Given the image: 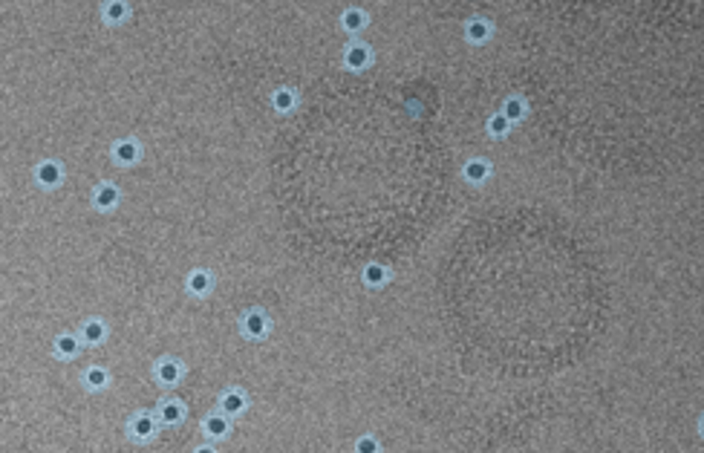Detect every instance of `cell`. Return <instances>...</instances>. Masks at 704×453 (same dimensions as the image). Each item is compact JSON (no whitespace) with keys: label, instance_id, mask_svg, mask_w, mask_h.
<instances>
[{"label":"cell","instance_id":"6da1fadb","mask_svg":"<svg viewBox=\"0 0 704 453\" xmlns=\"http://www.w3.org/2000/svg\"><path fill=\"white\" fill-rule=\"evenodd\" d=\"M162 431H165V427H162V421H159V416H156L153 407L151 410H136L125 421V436L133 445H153Z\"/></svg>","mask_w":704,"mask_h":453},{"label":"cell","instance_id":"7a4b0ae2","mask_svg":"<svg viewBox=\"0 0 704 453\" xmlns=\"http://www.w3.org/2000/svg\"><path fill=\"white\" fill-rule=\"evenodd\" d=\"M151 378H153V384L159 390L171 393L188 378V364L179 361L177 355H159V358L151 364Z\"/></svg>","mask_w":704,"mask_h":453},{"label":"cell","instance_id":"3957f363","mask_svg":"<svg viewBox=\"0 0 704 453\" xmlns=\"http://www.w3.org/2000/svg\"><path fill=\"white\" fill-rule=\"evenodd\" d=\"M237 329H240V335L246 338V341L260 344V341H265V338L272 335V318H269V312H265V309L249 306L246 312L237 318Z\"/></svg>","mask_w":704,"mask_h":453},{"label":"cell","instance_id":"277c9868","mask_svg":"<svg viewBox=\"0 0 704 453\" xmlns=\"http://www.w3.org/2000/svg\"><path fill=\"white\" fill-rule=\"evenodd\" d=\"M110 159H113L116 168L127 171V168H136V165H142L144 148H142V141H139L136 136H121V139H116L113 145H110Z\"/></svg>","mask_w":704,"mask_h":453},{"label":"cell","instance_id":"5b68a950","mask_svg":"<svg viewBox=\"0 0 704 453\" xmlns=\"http://www.w3.org/2000/svg\"><path fill=\"white\" fill-rule=\"evenodd\" d=\"M182 289H185V295H188V298H193V300H205V298H211V295H214V289H216V272H214V269H208V266H197V269H191V272L185 274V280H182Z\"/></svg>","mask_w":704,"mask_h":453},{"label":"cell","instance_id":"8992f818","mask_svg":"<svg viewBox=\"0 0 704 453\" xmlns=\"http://www.w3.org/2000/svg\"><path fill=\"white\" fill-rule=\"evenodd\" d=\"M200 433H202L208 442L220 445V442L231 439V433H234V419H231L228 413H223L220 407H214V410H208V413L202 416V421H200Z\"/></svg>","mask_w":704,"mask_h":453},{"label":"cell","instance_id":"52a82bcc","mask_svg":"<svg viewBox=\"0 0 704 453\" xmlns=\"http://www.w3.org/2000/svg\"><path fill=\"white\" fill-rule=\"evenodd\" d=\"M153 410H156V416H159V421H162L165 431H174V427L185 424V419H188V404H185L179 396H174V393H165V396L153 404Z\"/></svg>","mask_w":704,"mask_h":453},{"label":"cell","instance_id":"ba28073f","mask_svg":"<svg viewBox=\"0 0 704 453\" xmlns=\"http://www.w3.org/2000/svg\"><path fill=\"white\" fill-rule=\"evenodd\" d=\"M32 179H35V185H38L41 190L53 194V190H58V188L64 185L67 168H64L58 159H41V162H35V168H32Z\"/></svg>","mask_w":704,"mask_h":453},{"label":"cell","instance_id":"9c48e42d","mask_svg":"<svg viewBox=\"0 0 704 453\" xmlns=\"http://www.w3.org/2000/svg\"><path fill=\"white\" fill-rule=\"evenodd\" d=\"M90 205H92L95 214H113V211H118V205H121V188L116 182H110V179L95 182L92 190H90Z\"/></svg>","mask_w":704,"mask_h":453},{"label":"cell","instance_id":"30bf717a","mask_svg":"<svg viewBox=\"0 0 704 453\" xmlns=\"http://www.w3.org/2000/svg\"><path fill=\"white\" fill-rule=\"evenodd\" d=\"M50 349H53V358H55V361L72 364V361L81 358V352H84L87 347H84V341H81L78 332H58V335L53 338V344H50Z\"/></svg>","mask_w":704,"mask_h":453},{"label":"cell","instance_id":"8fae6325","mask_svg":"<svg viewBox=\"0 0 704 453\" xmlns=\"http://www.w3.org/2000/svg\"><path fill=\"white\" fill-rule=\"evenodd\" d=\"M216 407H220L223 413H228L234 421L242 419L249 410H251V396L242 390V387H226L220 393V398H216Z\"/></svg>","mask_w":704,"mask_h":453},{"label":"cell","instance_id":"7c38bea8","mask_svg":"<svg viewBox=\"0 0 704 453\" xmlns=\"http://www.w3.org/2000/svg\"><path fill=\"white\" fill-rule=\"evenodd\" d=\"M344 67L350 73H364V69L373 67V46L364 43V41H352L344 46V55H341Z\"/></svg>","mask_w":704,"mask_h":453},{"label":"cell","instance_id":"4fadbf2b","mask_svg":"<svg viewBox=\"0 0 704 453\" xmlns=\"http://www.w3.org/2000/svg\"><path fill=\"white\" fill-rule=\"evenodd\" d=\"M78 384H81L84 393H104V390L113 387V372L107 367H102V364H90V367L81 370Z\"/></svg>","mask_w":704,"mask_h":453},{"label":"cell","instance_id":"5bb4252c","mask_svg":"<svg viewBox=\"0 0 704 453\" xmlns=\"http://www.w3.org/2000/svg\"><path fill=\"white\" fill-rule=\"evenodd\" d=\"M78 335H81V341H84V347H102V344H107V338H110V326H107V321L104 318H99V315H92V318H84L81 323H78Z\"/></svg>","mask_w":704,"mask_h":453},{"label":"cell","instance_id":"9a60e30c","mask_svg":"<svg viewBox=\"0 0 704 453\" xmlns=\"http://www.w3.org/2000/svg\"><path fill=\"white\" fill-rule=\"evenodd\" d=\"M99 15H102V23H104V27L116 29V27H125V23L130 20L133 9H130L127 0H104L102 9H99Z\"/></svg>","mask_w":704,"mask_h":453},{"label":"cell","instance_id":"2e32d148","mask_svg":"<svg viewBox=\"0 0 704 453\" xmlns=\"http://www.w3.org/2000/svg\"><path fill=\"white\" fill-rule=\"evenodd\" d=\"M272 107H275V113H283V116H289L292 110H298V104H301V95H298V90H292V87H277L275 92H272Z\"/></svg>","mask_w":704,"mask_h":453},{"label":"cell","instance_id":"e0dca14e","mask_svg":"<svg viewBox=\"0 0 704 453\" xmlns=\"http://www.w3.org/2000/svg\"><path fill=\"white\" fill-rule=\"evenodd\" d=\"M367 23H370V15L364 12V9H344L341 12V29L344 32H350V35H358L361 29H367Z\"/></svg>","mask_w":704,"mask_h":453},{"label":"cell","instance_id":"ac0fdd59","mask_svg":"<svg viewBox=\"0 0 704 453\" xmlns=\"http://www.w3.org/2000/svg\"><path fill=\"white\" fill-rule=\"evenodd\" d=\"M361 280H364L367 289H381V286L390 280V269L381 266V263H367L364 272H361Z\"/></svg>","mask_w":704,"mask_h":453},{"label":"cell","instance_id":"d6986e66","mask_svg":"<svg viewBox=\"0 0 704 453\" xmlns=\"http://www.w3.org/2000/svg\"><path fill=\"white\" fill-rule=\"evenodd\" d=\"M488 35H491V23H488V20H482V18L468 20V27H465V38H468L471 43H482Z\"/></svg>","mask_w":704,"mask_h":453},{"label":"cell","instance_id":"ffe728a7","mask_svg":"<svg viewBox=\"0 0 704 453\" xmlns=\"http://www.w3.org/2000/svg\"><path fill=\"white\" fill-rule=\"evenodd\" d=\"M465 179L468 182H474V185H479L485 176H488V162L485 159H471V162H465Z\"/></svg>","mask_w":704,"mask_h":453},{"label":"cell","instance_id":"44dd1931","mask_svg":"<svg viewBox=\"0 0 704 453\" xmlns=\"http://www.w3.org/2000/svg\"><path fill=\"white\" fill-rule=\"evenodd\" d=\"M525 113V102L523 99H508L505 107H502V116L508 118V122H517V118H523Z\"/></svg>","mask_w":704,"mask_h":453},{"label":"cell","instance_id":"7402d4cb","mask_svg":"<svg viewBox=\"0 0 704 453\" xmlns=\"http://www.w3.org/2000/svg\"><path fill=\"white\" fill-rule=\"evenodd\" d=\"M508 127H511V122L502 116V113H497V116H491L488 118V133L491 136H505L508 133Z\"/></svg>","mask_w":704,"mask_h":453},{"label":"cell","instance_id":"603a6c76","mask_svg":"<svg viewBox=\"0 0 704 453\" xmlns=\"http://www.w3.org/2000/svg\"><path fill=\"white\" fill-rule=\"evenodd\" d=\"M378 447H381V445H378L373 436H361V439L355 442V450H358V453H375Z\"/></svg>","mask_w":704,"mask_h":453},{"label":"cell","instance_id":"cb8c5ba5","mask_svg":"<svg viewBox=\"0 0 704 453\" xmlns=\"http://www.w3.org/2000/svg\"><path fill=\"white\" fill-rule=\"evenodd\" d=\"M193 450H197V453H211V450H216V445H214V442H205V445H197Z\"/></svg>","mask_w":704,"mask_h":453},{"label":"cell","instance_id":"d4e9b609","mask_svg":"<svg viewBox=\"0 0 704 453\" xmlns=\"http://www.w3.org/2000/svg\"><path fill=\"white\" fill-rule=\"evenodd\" d=\"M701 433H704V419H701Z\"/></svg>","mask_w":704,"mask_h":453}]
</instances>
